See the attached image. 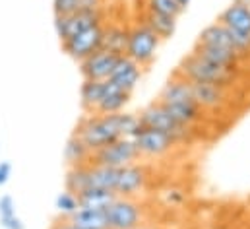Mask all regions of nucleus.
<instances>
[{
  "label": "nucleus",
  "instance_id": "f257e3e1",
  "mask_svg": "<svg viewBox=\"0 0 250 229\" xmlns=\"http://www.w3.org/2000/svg\"><path fill=\"white\" fill-rule=\"evenodd\" d=\"M140 128L138 114L132 113H115V114H85L76 124L74 134L83 140V144L95 152L107 144L117 142L119 138H130Z\"/></svg>",
  "mask_w": 250,
  "mask_h": 229
},
{
  "label": "nucleus",
  "instance_id": "f03ea898",
  "mask_svg": "<svg viewBox=\"0 0 250 229\" xmlns=\"http://www.w3.org/2000/svg\"><path fill=\"white\" fill-rule=\"evenodd\" d=\"M175 74L183 76L188 82L196 84H215L221 88H233V84L239 80V68H223L215 66L204 58H200L196 53H190L181 60Z\"/></svg>",
  "mask_w": 250,
  "mask_h": 229
},
{
  "label": "nucleus",
  "instance_id": "7ed1b4c3",
  "mask_svg": "<svg viewBox=\"0 0 250 229\" xmlns=\"http://www.w3.org/2000/svg\"><path fill=\"white\" fill-rule=\"evenodd\" d=\"M159 43H161V39L144 22H138V23L128 27V41H126L125 57L134 60L142 68L149 66L155 60Z\"/></svg>",
  "mask_w": 250,
  "mask_h": 229
},
{
  "label": "nucleus",
  "instance_id": "20e7f679",
  "mask_svg": "<svg viewBox=\"0 0 250 229\" xmlns=\"http://www.w3.org/2000/svg\"><path fill=\"white\" fill-rule=\"evenodd\" d=\"M138 118H140V124L149 126V128H157V130L169 134L175 140V144H188L194 138V128L179 124L171 114L161 107L159 101L147 105L142 113L138 114Z\"/></svg>",
  "mask_w": 250,
  "mask_h": 229
},
{
  "label": "nucleus",
  "instance_id": "39448f33",
  "mask_svg": "<svg viewBox=\"0 0 250 229\" xmlns=\"http://www.w3.org/2000/svg\"><path fill=\"white\" fill-rule=\"evenodd\" d=\"M140 160V152L130 138H119L113 144H107L95 152H91L89 165H105V167H125Z\"/></svg>",
  "mask_w": 250,
  "mask_h": 229
},
{
  "label": "nucleus",
  "instance_id": "423d86ee",
  "mask_svg": "<svg viewBox=\"0 0 250 229\" xmlns=\"http://www.w3.org/2000/svg\"><path fill=\"white\" fill-rule=\"evenodd\" d=\"M105 212L109 229H134L144 224V208L134 198L117 196Z\"/></svg>",
  "mask_w": 250,
  "mask_h": 229
},
{
  "label": "nucleus",
  "instance_id": "0eeeda50",
  "mask_svg": "<svg viewBox=\"0 0 250 229\" xmlns=\"http://www.w3.org/2000/svg\"><path fill=\"white\" fill-rule=\"evenodd\" d=\"M97 23H105V10H78L74 14L55 16V31L61 43Z\"/></svg>",
  "mask_w": 250,
  "mask_h": 229
},
{
  "label": "nucleus",
  "instance_id": "6e6552de",
  "mask_svg": "<svg viewBox=\"0 0 250 229\" xmlns=\"http://www.w3.org/2000/svg\"><path fill=\"white\" fill-rule=\"evenodd\" d=\"M132 142L136 144L140 158H163L177 146L169 134L144 124H140V128L132 136Z\"/></svg>",
  "mask_w": 250,
  "mask_h": 229
},
{
  "label": "nucleus",
  "instance_id": "1a4fd4ad",
  "mask_svg": "<svg viewBox=\"0 0 250 229\" xmlns=\"http://www.w3.org/2000/svg\"><path fill=\"white\" fill-rule=\"evenodd\" d=\"M103 25L105 23H97V25H91L80 33H76L74 37L66 39L62 45V51L72 57L74 60H83L89 55L97 53L101 49V41H103Z\"/></svg>",
  "mask_w": 250,
  "mask_h": 229
},
{
  "label": "nucleus",
  "instance_id": "9d476101",
  "mask_svg": "<svg viewBox=\"0 0 250 229\" xmlns=\"http://www.w3.org/2000/svg\"><path fill=\"white\" fill-rule=\"evenodd\" d=\"M147 171L140 163H130L125 167H119L117 173V183H115V194L125 196V198H134L138 196L146 184H147Z\"/></svg>",
  "mask_w": 250,
  "mask_h": 229
},
{
  "label": "nucleus",
  "instance_id": "9b49d317",
  "mask_svg": "<svg viewBox=\"0 0 250 229\" xmlns=\"http://www.w3.org/2000/svg\"><path fill=\"white\" fill-rule=\"evenodd\" d=\"M192 97L202 111H223L229 105V90L215 84L190 82Z\"/></svg>",
  "mask_w": 250,
  "mask_h": 229
},
{
  "label": "nucleus",
  "instance_id": "f8f14e48",
  "mask_svg": "<svg viewBox=\"0 0 250 229\" xmlns=\"http://www.w3.org/2000/svg\"><path fill=\"white\" fill-rule=\"evenodd\" d=\"M119 55L115 53H109V51H103L99 49L97 53L89 55L87 58L80 60V74L83 80H99V82H105L109 80L117 60H119Z\"/></svg>",
  "mask_w": 250,
  "mask_h": 229
},
{
  "label": "nucleus",
  "instance_id": "ddd939ff",
  "mask_svg": "<svg viewBox=\"0 0 250 229\" xmlns=\"http://www.w3.org/2000/svg\"><path fill=\"white\" fill-rule=\"evenodd\" d=\"M140 80H142V66L123 55L117 60V64H115V68H113V72H111L107 82H111L113 86L132 93L136 90V86L140 84Z\"/></svg>",
  "mask_w": 250,
  "mask_h": 229
},
{
  "label": "nucleus",
  "instance_id": "4468645a",
  "mask_svg": "<svg viewBox=\"0 0 250 229\" xmlns=\"http://www.w3.org/2000/svg\"><path fill=\"white\" fill-rule=\"evenodd\" d=\"M159 103H196L192 97V90H190V82L185 80L179 74H173V78L163 86L161 93H159Z\"/></svg>",
  "mask_w": 250,
  "mask_h": 229
},
{
  "label": "nucleus",
  "instance_id": "2eb2a0df",
  "mask_svg": "<svg viewBox=\"0 0 250 229\" xmlns=\"http://www.w3.org/2000/svg\"><path fill=\"white\" fill-rule=\"evenodd\" d=\"M130 95H132V93H128V92H125V90L113 86L111 82H107V84H105L103 97H101V101H99L95 113L97 114L123 113L125 107L128 105V101H130Z\"/></svg>",
  "mask_w": 250,
  "mask_h": 229
},
{
  "label": "nucleus",
  "instance_id": "dca6fc26",
  "mask_svg": "<svg viewBox=\"0 0 250 229\" xmlns=\"http://www.w3.org/2000/svg\"><path fill=\"white\" fill-rule=\"evenodd\" d=\"M219 22L233 29V31H239V33H250V8L249 6H243V4H237V2H231L219 16Z\"/></svg>",
  "mask_w": 250,
  "mask_h": 229
},
{
  "label": "nucleus",
  "instance_id": "f3484780",
  "mask_svg": "<svg viewBox=\"0 0 250 229\" xmlns=\"http://www.w3.org/2000/svg\"><path fill=\"white\" fill-rule=\"evenodd\" d=\"M200 58L215 64V66H223V68H239L241 60L235 51H229V49H221V47H206V45H198L194 47V51Z\"/></svg>",
  "mask_w": 250,
  "mask_h": 229
},
{
  "label": "nucleus",
  "instance_id": "a211bd4d",
  "mask_svg": "<svg viewBox=\"0 0 250 229\" xmlns=\"http://www.w3.org/2000/svg\"><path fill=\"white\" fill-rule=\"evenodd\" d=\"M126 41H128V27L121 23H107L103 25V41H101V49L115 53L119 57H123L126 51Z\"/></svg>",
  "mask_w": 250,
  "mask_h": 229
},
{
  "label": "nucleus",
  "instance_id": "6ab92c4d",
  "mask_svg": "<svg viewBox=\"0 0 250 229\" xmlns=\"http://www.w3.org/2000/svg\"><path fill=\"white\" fill-rule=\"evenodd\" d=\"M177 20L175 16H167V14H155V12H144V23L161 39V41H167L175 35L177 31Z\"/></svg>",
  "mask_w": 250,
  "mask_h": 229
},
{
  "label": "nucleus",
  "instance_id": "aec40b11",
  "mask_svg": "<svg viewBox=\"0 0 250 229\" xmlns=\"http://www.w3.org/2000/svg\"><path fill=\"white\" fill-rule=\"evenodd\" d=\"M198 45L221 47V49L233 51V45H231V31H229V27H225L221 22L209 23L208 27L202 29V33H200V37H198Z\"/></svg>",
  "mask_w": 250,
  "mask_h": 229
},
{
  "label": "nucleus",
  "instance_id": "412c9836",
  "mask_svg": "<svg viewBox=\"0 0 250 229\" xmlns=\"http://www.w3.org/2000/svg\"><path fill=\"white\" fill-rule=\"evenodd\" d=\"M76 196H78L80 208H89V210H107V206L117 198L113 190L97 188V186H89Z\"/></svg>",
  "mask_w": 250,
  "mask_h": 229
},
{
  "label": "nucleus",
  "instance_id": "4be33fe9",
  "mask_svg": "<svg viewBox=\"0 0 250 229\" xmlns=\"http://www.w3.org/2000/svg\"><path fill=\"white\" fill-rule=\"evenodd\" d=\"M89 158H91V150L83 144V140L76 134H72L66 140L64 146V161L68 167H80V165H89Z\"/></svg>",
  "mask_w": 250,
  "mask_h": 229
},
{
  "label": "nucleus",
  "instance_id": "5701e85b",
  "mask_svg": "<svg viewBox=\"0 0 250 229\" xmlns=\"http://www.w3.org/2000/svg\"><path fill=\"white\" fill-rule=\"evenodd\" d=\"M105 82H99V80H83L82 86H80V103L83 107V111L87 114L95 113L101 97H103V92H105Z\"/></svg>",
  "mask_w": 250,
  "mask_h": 229
},
{
  "label": "nucleus",
  "instance_id": "b1692460",
  "mask_svg": "<svg viewBox=\"0 0 250 229\" xmlns=\"http://www.w3.org/2000/svg\"><path fill=\"white\" fill-rule=\"evenodd\" d=\"M78 229H109L107 212L105 210H89V208H78L74 216L68 218Z\"/></svg>",
  "mask_w": 250,
  "mask_h": 229
},
{
  "label": "nucleus",
  "instance_id": "393cba45",
  "mask_svg": "<svg viewBox=\"0 0 250 229\" xmlns=\"http://www.w3.org/2000/svg\"><path fill=\"white\" fill-rule=\"evenodd\" d=\"M0 226L4 229H25V224L18 216L16 202L10 194L0 196Z\"/></svg>",
  "mask_w": 250,
  "mask_h": 229
},
{
  "label": "nucleus",
  "instance_id": "a878e982",
  "mask_svg": "<svg viewBox=\"0 0 250 229\" xmlns=\"http://www.w3.org/2000/svg\"><path fill=\"white\" fill-rule=\"evenodd\" d=\"M89 165H80V167H68L64 175V188L80 194L85 188H89Z\"/></svg>",
  "mask_w": 250,
  "mask_h": 229
},
{
  "label": "nucleus",
  "instance_id": "bb28decb",
  "mask_svg": "<svg viewBox=\"0 0 250 229\" xmlns=\"http://www.w3.org/2000/svg\"><path fill=\"white\" fill-rule=\"evenodd\" d=\"M119 167H105V165H89V184L97 188H107L115 192Z\"/></svg>",
  "mask_w": 250,
  "mask_h": 229
},
{
  "label": "nucleus",
  "instance_id": "cd10ccee",
  "mask_svg": "<svg viewBox=\"0 0 250 229\" xmlns=\"http://www.w3.org/2000/svg\"><path fill=\"white\" fill-rule=\"evenodd\" d=\"M55 208H57V214L62 218V220H68L70 216H74L80 208L78 204V196L70 190L64 188L62 192H59V196L55 198Z\"/></svg>",
  "mask_w": 250,
  "mask_h": 229
},
{
  "label": "nucleus",
  "instance_id": "c85d7f7f",
  "mask_svg": "<svg viewBox=\"0 0 250 229\" xmlns=\"http://www.w3.org/2000/svg\"><path fill=\"white\" fill-rule=\"evenodd\" d=\"M146 10L147 12H155V14L175 16V18H179L183 14L181 6L175 0H146Z\"/></svg>",
  "mask_w": 250,
  "mask_h": 229
},
{
  "label": "nucleus",
  "instance_id": "c756f323",
  "mask_svg": "<svg viewBox=\"0 0 250 229\" xmlns=\"http://www.w3.org/2000/svg\"><path fill=\"white\" fill-rule=\"evenodd\" d=\"M55 16H66L80 10V0H53Z\"/></svg>",
  "mask_w": 250,
  "mask_h": 229
},
{
  "label": "nucleus",
  "instance_id": "7c9ffc66",
  "mask_svg": "<svg viewBox=\"0 0 250 229\" xmlns=\"http://www.w3.org/2000/svg\"><path fill=\"white\" fill-rule=\"evenodd\" d=\"M12 177V163L10 161H0V186H4Z\"/></svg>",
  "mask_w": 250,
  "mask_h": 229
},
{
  "label": "nucleus",
  "instance_id": "2f4dec72",
  "mask_svg": "<svg viewBox=\"0 0 250 229\" xmlns=\"http://www.w3.org/2000/svg\"><path fill=\"white\" fill-rule=\"evenodd\" d=\"M51 229H78V228H76L70 220H62V218H61L57 224H53V226H51Z\"/></svg>",
  "mask_w": 250,
  "mask_h": 229
},
{
  "label": "nucleus",
  "instance_id": "473e14b6",
  "mask_svg": "<svg viewBox=\"0 0 250 229\" xmlns=\"http://www.w3.org/2000/svg\"><path fill=\"white\" fill-rule=\"evenodd\" d=\"M175 2H177V4L181 6V10L185 12V10H187L188 6H190V2H192V0H175Z\"/></svg>",
  "mask_w": 250,
  "mask_h": 229
},
{
  "label": "nucleus",
  "instance_id": "72a5a7b5",
  "mask_svg": "<svg viewBox=\"0 0 250 229\" xmlns=\"http://www.w3.org/2000/svg\"><path fill=\"white\" fill-rule=\"evenodd\" d=\"M233 2H237V4H243V6H249V8H250V0H233Z\"/></svg>",
  "mask_w": 250,
  "mask_h": 229
},
{
  "label": "nucleus",
  "instance_id": "f704fd0d",
  "mask_svg": "<svg viewBox=\"0 0 250 229\" xmlns=\"http://www.w3.org/2000/svg\"><path fill=\"white\" fill-rule=\"evenodd\" d=\"M134 229H153V228H149V226H144V224H142V226H138V228H134Z\"/></svg>",
  "mask_w": 250,
  "mask_h": 229
}]
</instances>
